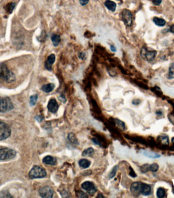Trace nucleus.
Masks as SVG:
<instances>
[{
    "instance_id": "obj_45",
    "label": "nucleus",
    "mask_w": 174,
    "mask_h": 198,
    "mask_svg": "<svg viewBox=\"0 0 174 198\" xmlns=\"http://www.w3.org/2000/svg\"></svg>"
},
{
    "instance_id": "obj_31",
    "label": "nucleus",
    "mask_w": 174,
    "mask_h": 198,
    "mask_svg": "<svg viewBox=\"0 0 174 198\" xmlns=\"http://www.w3.org/2000/svg\"><path fill=\"white\" fill-rule=\"evenodd\" d=\"M38 99V96L37 95H34L32 96L31 97H30V105L32 106H34L36 103L37 100Z\"/></svg>"
},
{
    "instance_id": "obj_41",
    "label": "nucleus",
    "mask_w": 174,
    "mask_h": 198,
    "mask_svg": "<svg viewBox=\"0 0 174 198\" xmlns=\"http://www.w3.org/2000/svg\"><path fill=\"white\" fill-rule=\"evenodd\" d=\"M110 50L113 52H115L116 51V48L114 46H110Z\"/></svg>"
},
{
    "instance_id": "obj_4",
    "label": "nucleus",
    "mask_w": 174,
    "mask_h": 198,
    "mask_svg": "<svg viewBox=\"0 0 174 198\" xmlns=\"http://www.w3.org/2000/svg\"><path fill=\"white\" fill-rule=\"evenodd\" d=\"M13 108L11 100L8 97H0V113H4Z\"/></svg>"
},
{
    "instance_id": "obj_27",
    "label": "nucleus",
    "mask_w": 174,
    "mask_h": 198,
    "mask_svg": "<svg viewBox=\"0 0 174 198\" xmlns=\"http://www.w3.org/2000/svg\"><path fill=\"white\" fill-rule=\"evenodd\" d=\"M68 139L70 142L74 144H78V141L75 135L73 134H70L68 136Z\"/></svg>"
},
{
    "instance_id": "obj_38",
    "label": "nucleus",
    "mask_w": 174,
    "mask_h": 198,
    "mask_svg": "<svg viewBox=\"0 0 174 198\" xmlns=\"http://www.w3.org/2000/svg\"><path fill=\"white\" fill-rule=\"evenodd\" d=\"M79 57L80 59L83 60L85 58V57H86V54L84 53H83V52H81V53H79Z\"/></svg>"
},
{
    "instance_id": "obj_36",
    "label": "nucleus",
    "mask_w": 174,
    "mask_h": 198,
    "mask_svg": "<svg viewBox=\"0 0 174 198\" xmlns=\"http://www.w3.org/2000/svg\"><path fill=\"white\" fill-rule=\"evenodd\" d=\"M141 101L139 99H134L132 101V103L134 105H139L141 103Z\"/></svg>"
},
{
    "instance_id": "obj_5",
    "label": "nucleus",
    "mask_w": 174,
    "mask_h": 198,
    "mask_svg": "<svg viewBox=\"0 0 174 198\" xmlns=\"http://www.w3.org/2000/svg\"><path fill=\"white\" fill-rule=\"evenodd\" d=\"M157 55V51H149L147 48L144 46L141 51V56L142 58L148 62L153 60Z\"/></svg>"
},
{
    "instance_id": "obj_30",
    "label": "nucleus",
    "mask_w": 174,
    "mask_h": 198,
    "mask_svg": "<svg viewBox=\"0 0 174 198\" xmlns=\"http://www.w3.org/2000/svg\"><path fill=\"white\" fill-rule=\"evenodd\" d=\"M76 196L78 198H88L87 194L83 192L82 191H77L76 192Z\"/></svg>"
},
{
    "instance_id": "obj_8",
    "label": "nucleus",
    "mask_w": 174,
    "mask_h": 198,
    "mask_svg": "<svg viewBox=\"0 0 174 198\" xmlns=\"http://www.w3.org/2000/svg\"><path fill=\"white\" fill-rule=\"evenodd\" d=\"M82 187L90 194H93L97 191V189L94 183L91 181H85L82 184Z\"/></svg>"
},
{
    "instance_id": "obj_24",
    "label": "nucleus",
    "mask_w": 174,
    "mask_h": 198,
    "mask_svg": "<svg viewBox=\"0 0 174 198\" xmlns=\"http://www.w3.org/2000/svg\"><path fill=\"white\" fill-rule=\"evenodd\" d=\"M94 152V150L93 148L90 147V148H89L87 149H85L82 152V156H91L92 154H93Z\"/></svg>"
},
{
    "instance_id": "obj_28",
    "label": "nucleus",
    "mask_w": 174,
    "mask_h": 198,
    "mask_svg": "<svg viewBox=\"0 0 174 198\" xmlns=\"http://www.w3.org/2000/svg\"><path fill=\"white\" fill-rule=\"evenodd\" d=\"M118 168H119V166H118V165H115V166L113 168L112 171H111L110 172V173L109 175H108L110 179L113 178L115 176L116 174V173H117V171Z\"/></svg>"
},
{
    "instance_id": "obj_1",
    "label": "nucleus",
    "mask_w": 174,
    "mask_h": 198,
    "mask_svg": "<svg viewBox=\"0 0 174 198\" xmlns=\"http://www.w3.org/2000/svg\"><path fill=\"white\" fill-rule=\"evenodd\" d=\"M14 65L12 62L0 63V84H11L16 82L20 70Z\"/></svg>"
},
{
    "instance_id": "obj_33",
    "label": "nucleus",
    "mask_w": 174,
    "mask_h": 198,
    "mask_svg": "<svg viewBox=\"0 0 174 198\" xmlns=\"http://www.w3.org/2000/svg\"><path fill=\"white\" fill-rule=\"evenodd\" d=\"M1 197H6V198H11L12 197L10 196V194H9L8 193L4 192V193H1L0 194V198Z\"/></svg>"
},
{
    "instance_id": "obj_7",
    "label": "nucleus",
    "mask_w": 174,
    "mask_h": 198,
    "mask_svg": "<svg viewBox=\"0 0 174 198\" xmlns=\"http://www.w3.org/2000/svg\"><path fill=\"white\" fill-rule=\"evenodd\" d=\"M122 20L126 26L130 27L132 24V15L131 11L125 9L122 12Z\"/></svg>"
},
{
    "instance_id": "obj_3",
    "label": "nucleus",
    "mask_w": 174,
    "mask_h": 198,
    "mask_svg": "<svg viewBox=\"0 0 174 198\" xmlns=\"http://www.w3.org/2000/svg\"><path fill=\"white\" fill-rule=\"evenodd\" d=\"M17 152L12 149L0 148V160H10L16 156Z\"/></svg>"
},
{
    "instance_id": "obj_18",
    "label": "nucleus",
    "mask_w": 174,
    "mask_h": 198,
    "mask_svg": "<svg viewBox=\"0 0 174 198\" xmlns=\"http://www.w3.org/2000/svg\"><path fill=\"white\" fill-rule=\"evenodd\" d=\"M158 140H159L162 145H168L169 144V137L165 134L159 136L158 137Z\"/></svg>"
},
{
    "instance_id": "obj_22",
    "label": "nucleus",
    "mask_w": 174,
    "mask_h": 198,
    "mask_svg": "<svg viewBox=\"0 0 174 198\" xmlns=\"http://www.w3.org/2000/svg\"><path fill=\"white\" fill-rule=\"evenodd\" d=\"M165 194H166V191H165V190L163 188L160 187V188L158 189L157 193H156L157 197L158 198H164L165 196Z\"/></svg>"
},
{
    "instance_id": "obj_17",
    "label": "nucleus",
    "mask_w": 174,
    "mask_h": 198,
    "mask_svg": "<svg viewBox=\"0 0 174 198\" xmlns=\"http://www.w3.org/2000/svg\"><path fill=\"white\" fill-rule=\"evenodd\" d=\"M51 39L53 46L55 47H57L59 46L61 40L60 36L57 35V34H53V35H52Z\"/></svg>"
},
{
    "instance_id": "obj_35",
    "label": "nucleus",
    "mask_w": 174,
    "mask_h": 198,
    "mask_svg": "<svg viewBox=\"0 0 174 198\" xmlns=\"http://www.w3.org/2000/svg\"><path fill=\"white\" fill-rule=\"evenodd\" d=\"M90 0H79V3L82 6L86 5Z\"/></svg>"
},
{
    "instance_id": "obj_23",
    "label": "nucleus",
    "mask_w": 174,
    "mask_h": 198,
    "mask_svg": "<svg viewBox=\"0 0 174 198\" xmlns=\"http://www.w3.org/2000/svg\"><path fill=\"white\" fill-rule=\"evenodd\" d=\"M145 155L148 157L149 158H160V154L156 153L154 152H150V151H145L144 152Z\"/></svg>"
},
{
    "instance_id": "obj_13",
    "label": "nucleus",
    "mask_w": 174,
    "mask_h": 198,
    "mask_svg": "<svg viewBox=\"0 0 174 198\" xmlns=\"http://www.w3.org/2000/svg\"><path fill=\"white\" fill-rule=\"evenodd\" d=\"M141 194L145 196H148L150 195L151 194V188L150 186L148 184L142 183Z\"/></svg>"
},
{
    "instance_id": "obj_44",
    "label": "nucleus",
    "mask_w": 174,
    "mask_h": 198,
    "mask_svg": "<svg viewBox=\"0 0 174 198\" xmlns=\"http://www.w3.org/2000/svg\"><path fill=\"white\" fill-rule=\"evenodd\" d=\"M119 1H120V0H119Z\"/></svg>"
},
{
    "instance_id": "obj_42",
    "label": "nucleus",
    "mask_w": 174,
    "mask_h": 198,
    "mask_svg": "<svg viewBox=\"0 0 174 198\" xmlns=\"http://www.w3.org/2000/svg\"><path fill=\"white\" fill-rule=\"evenodd\" d=\"M97 198H105V197L103 196V194H99L97 195V196L96 197Z\"/></svg>"
},
{
    "instance_id": "obj_12",
    "label": "nucleus",
    "mask_w": 174,
    "mask_h": 198,
    "mask_svg": "<svg viewBox=\"0 0 174 198\" xmlns=\"http://www.w3.org/2000/svg\"><path fill=\"white\" fill-rule=\"evenodd\" d=\"M56 60V56L54 54H51L48 57V59L46 61L45 66L46 69L51 71L52 69V65L55 63Z\"/></svg>"
},
{
    "instance_id": "obj_25",
    "label": "nucleus",
    "mask_w": 174,
    "mask_h": 198,
    "mask_svg": "<svg viewBox=\"0 0 174 198\" xmlns=\"http://www.w3.org/2000/svg\"><path fill=\"white\" fill-rule=\"evenodd\" d=\"M174 78V63H172L169 67L168 79H173Z\"/></svg>"
},
{
    "instance_id": "obj_26",
    "label": "nucleus",
    "mask_w": 174,
    "mask_h": 198,
    "mask_svg": "<svg viewBox=\"0 0 174 198\" xmlns=\"http://www.w3.org/2000/svg\"><path fill=\"white\" fill-rule=\"evenodd\" d=\"M115 124L117 125L119 129L122 130H124L125 129V125L123 121H121L118 119H115Z\"/></svg>"
},
{
    "instance_id": "obj_15",
    "label": "nucleus",
    "mask_w": 174,
    "mask_h": 198,
    "mask_svg": "<svg viewBox=\"0 0 174 198\" xmlns=\"http://www.w3.org/2000/svg\"><path fill=\"white\" fill-rule=\"evenodd\" d=\"M105 5L110 11L114 12L115 11L117 5L115 2L110 0H106L105 2Z\"/></svg>"
},
{
    "instance_id": "obj_16",
    "label": "nucleus",
    "mask_w": 174,
    "mask_h": 198,
    "mask_svg": "<svg viewBox=\"0 0 174 198\" xmlns=\"http://www.w3.org/2000/svg\"><path fill=\"white\" fill-rule=\"evenodd\" d=\"M55 87V84H53V83H50L43 85L41 88V90L45 93H50L53 91Z\"/></svg>"
},
{
    "instance_id": "obj_11",
    "label": "nucleus",
    "mask_w": 174,
    "mask_h": 198,
    "mask_svg": "<svg viewBox=\"0 0 174 198\" xmlns=\"http://www.w3.org/2000/svg\"><path fill=\"white\" fill-rule=\"evenodd\" d=\"M142 183L140 182H135L130 186V191L134 196H138L141 193Z\"/></svg>"
},
{
    "instance_id": "obj_2",
    "label": "nucleus",
    "mask_w": 174,
    "mask_h": 198,
    "mask_svg": "<svg viewBox=\"0 0 174 198\" xmlns=\"http://www.w3.org/2000/svg\"><path fill=\"white\" fill-rule=\"evenodd\" d=\"M46 172L43 168L38 165H35L30 171L29 176L31 179H35L44 178L46 176Z\"/></svg>"
},
{
    "instance_id": "obj_14",
    "label": "nucleus",
    "mask_w": 174,
    "mask_h": 198,
    "mask_svg": "<svg viewBox=\"0 0 174 198\" xmlns=\"http://www.w3.org/2000/svg\"><path fill=\"white\" fill-rule=\"evenodd\" d=\"M43 163L49 165H55L57 164V160L56 158L48 155L43 159Z\"/></svg>"
},
{
    "instance_id": "obj_9",
    "label": "nucleus",
    "mask_w": 174,
    "mask_h": 198,
    "mask_svg": "<svg viewBox=\"0 0 174 198\" xmlns=\"http://www.w3.org/2000/svg\"><path fill=\"white\" fill-rule=\"evenodd\" d=\"M39 193L42 198H51L53 197V190L51 187L48 186L41 187L39 191Z\"/></svg>"
},
{
    "instance_id": "obj_29",
    "label": "nucleus",
    "mask_w": 174,
    "mask_h": 198,
    "mask_svg": "<svg viewBox=\"0 0 174 198\" xmlns=\"http://www.w3.org/2000/svg\"><path fill=\"white\" fill-rule=\"evenodd\" d=\"M141 171L143 173H146L150 171V165L149 164H144L141 167Z\"/></svg>"
},
{
    "instance_id": "obj_6",
    "label": "nucleus",
    "mask_w": 174,
    "mask_h": 198,
    "mask_svg": "<svg viewBox=\"0 0 174 198\" xmlns=\"http://www.w3.org/2000/svg\"><path fill=\"white\" fill-rule=\"evenodd\" d=\"M11 134V130L7 124L0 122V141L8 138Z\"/></svg>"
},
{
    "instance_id": "obj_40",
    "label": "nucleus",
    "mask_w": 174,
    "mask_h": 198,
    "mask_svg": "<svg viewBox=\"0 0 174 198\" xmlns=\"http://www.w3.org/2000/svg\"><path fill=\"white\" fill-rule=\"evenodd\" d=\"M169 31L171 33H174V24L170 26V29H169Z\"/></svg>"
},
{
    "instance_id": "obj_37",
    "label": "nucleus",
    "mask_w": 174,
    "mask_h": 198,
    "mask_svg": "<svg viewBox=\"0 0 174 198\" xmlns=\"http://www.w3.org/2000/svg\"><path fill=\"white\" fill-rule=\"evenodd\" d=\"M153 2L156 5H160V4H161L162 0H152Z\"/></svg>"
},
{
    "instance_id": "obj_20",
    "label": "nucleus",
    "mask_w": 174,
    "mask_h": 198,
    "mask_svg": "<svg viewBox=\"0 0 174 198\" xmlns=\"http://www.w3.org/2000/svg\"><path fill=\"white\" fill-rule=\"evenodd\" d=\"M153 22L156 25L159 27H163L166 24V22L165 20L162 19H160L157 17H155L153 19Z\"/></svg>"
},
{
    "instance_id": "obj_10",
    "label": "nucleus",
    "mask_w": 174,
    "mask_h": 198,
    "mask_svg": "<svg viewBox=\"0 0 174 198\" xmlns=\"http://www.w3.org/2000/svg\"><path fill=\"white\" fill-rule=\"evenodd\" d=\"M48 111L52 113H57L59 108V105L55 98L50 99L48 103Z\"/></svg>"
},
{
    "instance_id": "obj_19",
    "label": "nucleus",
    "mask_w": 174,
    "mask_h": 198,
    "mask_svg": "<svg viewBox=\"0 0 174 198\" xmlns=\"http://www.w3.org/2000/svg\"><path fill=\"white\" fill-rule=\"evenodd\" d=\"M91 161L86 159H82L79 162V165L83 169H87L91 165Z\"/></svg>"
},
{
    "instance_id": "obj_34",
    "label": "nucleus",
    "mask_w": 174,
    "mask_h": 198,
    "mask_svg": "<svg viewBox=\"0 0 174 198\" xmlns=\"http://www.w3.org/2000/svg\"><path fill=\"white\" fill-rule=\"evenodd\" d=\"M129 169H130V173H129V175H130V176H131L132 177H136V174L134 171V170L132 169V168H131V167H130L129 168Z\"/></svg>"
},
{
    "instance_id": "obj_39",
    "label": "nucleus",
    "mask_w": 174,
    "mask_h": 198,
    "mask_svg": "<svg viewBox=\"0 0 174 198\" xmlns=\"http://www.w3.org/2000/svg\"><path fill=\"white\" fill-rule=\"evenodd\" d=\"M156 114L158 116H162L163 115V112L161 110H158L156 112Z\"/></svg>"
},
{
    "instance_id": "obj_21",
    "label": "nucleus",
    "mask_w": 174,
    "mask_h": 198,
    "mask_svg": "<svg viewBox=\"0 0 174 198\" xmlns=\"http://www.w3.org/2000/svg\"><path fill=\"white\" fill-rule=\"evenodd\" d=\"M15 6V4L14 3H12V2L9 3L5 6V9L7 13L10 14L12 12L13 9H14Z\"/></svg>"
},
{
    "instance_id": "obj_43",
    "label": "nucleus",
    "mask_w": 174,
    "mask_h": 198,
    "mask_svg": "<svg viewBox=\"0 0 174 198\" xmlns=\"http://www.w3.org/2000/svg\"><path fill=\"white\" fill-rule=\"evenodd\" d=\"M172 142L173 143H174V137H173V138L172 139Z\"/></svg>"
},
{
    "instance_id": "obj_32",
    "label": "nucleus",
    "mask_w": 174,
    "mask_h": 198,
    "mask_svg": "<svg viewBox=\"0 0 174 198\" xmlns=\"http://www.w3.org/2000/svg\"><path fill=\"white\" fill-rule=\"evenodd\" d=\"M159 168V165L157 163H154L150 165V171L153 172H156Z\"/></svg>"
}]
</instances>
